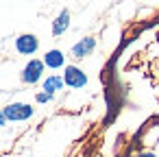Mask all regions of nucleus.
Returning <instances> with one entry per match:
<instances>
[{
  "label": "nucleus",
  "instance_id": "0eeeda50",
  "mask_svg": "<svg viewBox=\"0 0 159 157\" xmlns=\"http://www.w3.org/2000/svg\"><path fill=\"white\" fill-rule=\"evenodd\" d=\"M70 20H72L70 11H68V9H61V11L55 16V20H52V26H50L52 35H55V37H61V35H66V33H68V29H70V24H72Z\"/></svg>",
  "mask_w": 159,
  "mask_h": 157
},
{
  "label": "nucleus",
  "instance_id": "6e6552de",
  "mask_svg": "<svg viewBox=\"0 0 159 157\" xmlns=\"http://www.w3.org/2000/svg\"><path fill=\"white\" fill-rule=\"evenodd\" d=\"M63 87H66V83H63V76L61 74H48L42 81V92H48L52 96H57Z\"/></svg>",
  "mask_w": 159,
  "mask_h": 157
},
{
  "label": "nucleus",
  "instance_id": "39448f33",
  "mask_svg": "<svg viewBox=\"0 0 159 157\" xmlns=\"http://www.w3.org/2000/svg\"><path fill=\"white\" fill-rule=\"evenodd\" d=\"M96 37L94 35H85V37H81L72 48H70V57H74V59H85V57H89L94 50H96Z\"/></svg>",
  "mask_w": 159,
  "mask_h": 157
},
{
  "label": "nucleus",
  "instance_id": "f03ea898",
  "mask_svg": "<svg viewBox=\"0 0 159 157\" xmlns=\"http://www.w3.org/2000/svg\"><path fill=\"white\" fill-rule=\"evenodd\" d=\"M44 72H46V66H44V61L42 59H29L26 63H24V68H22V72H20V81L24 83V85H37V83H42L44 81Z\"/></svg>",
  "mask_w": 159,
  "mask_h": 157
},
{
  "label": "nucleus",
  "instance_id": "7ed1b4c3",
  "mask_svg": "<svg viewBox=\"0 0 159 157\" xmlns=\"http://www.w3.org/2000/svg\"><path fill=\"white\" fill-rule=\"evenodd\" d=\"M61 76H63V83H66L68 90H85L87 83H89L87 72H85L83 68L74 66V63H68V66L63 68V74H61Z\"/></svg>",
  "mask_w": 159,
  "mask_h": 157
},
{
  "label": "nucleus",
  "instance_id": "9b49d317",
  "mask_svg": "<svg viewBox=\"0 0 159 157\" xmlns=\"http://www.w3.org/2000/svg\"><path fill=\"white\" fill-rule=\"evenodd\" d=\"M9 122H7V118H5V111H2V107H0V129H5Z\"/></svg>",
  "mask_w": 159,
  "mask_h": 157
},
{
  "label": "nucleus",
  "instance_id": "f257e3e1",
  "mask_svg": "<svg viewBox=\"0 0 159 157\" xmlns=\"http://www.w3.org/2000/svg\"><path fill=\"white\" fill-rule=\"evenodd\" d=\"M2 111H5L7 122H13V124H16V122H26V120H31L37 109H35L31 103L13 100V103H7V105L2 107Z\"/></svg>",
  "mask_w": 159,
  "mask_h": 157
},
{
  "label": "nucleus",
  "instance_id": "20e7f679",
  "mask_svg": "<svg viewBox=\"0 0 159 157\" xmlns=\"http://www.w3.org/2000/svg\"><path fill=\"white\" fill-rule=\"evenodd\" d=\"M13 46H16V53H18V55L33 59V55L39 50V37H37L35 33H22V35L16 37Z\"/></svg>",
  "mask_w": 159,
  "mask_h": 157
},
{
  "label": "nucleus",
  "instance_id": "9d476101",
  "mask_svg": "<svg viewBox=\"0 0 159 157\" xmlns=\"http://www.w3.org/2000/svg\"><path fill=\"white\" fill-rule=\"evenodd\" d=\"M131 157H157V153H155V150H137V153L131 155Z\"/></svg>",
  "mask_w": 159,
  "mask_h": 157
},
{
  "label": "nucleus",
  "instance_id": "1a4fd4ad",
  "mask_svg": "<svg viewBox=\"0 0 159 157\" xmlns=\"http://www.w3.org/2000/svg\"><path fill=\"white\" fill-rule=\"evenodd\" d=\"M52 100H55V96L48 94V92H42V90H39V92L35 94V103H37V105H48V103H52Z\"/></svg>",
  "mask_w": 159,
  "mask_h": 157
},
{
  "label": "nucleus",
  "instance_id": "423d86ee",
  "mask_svg": "<svg viewBox=\"0 0 159 157\" xmlns=\"http://www.w3.org/2000/svg\"><path fill=\"white\" fill-rule=\"evenodd\" d=\"M42 61H44L46 70H63V68L68 66V63H66V55H63V50H59V48L46 50L44 57H42Z\"/></svg>",
  "mask_w": 159,
  "mask_h": 157
}]
</instances>
